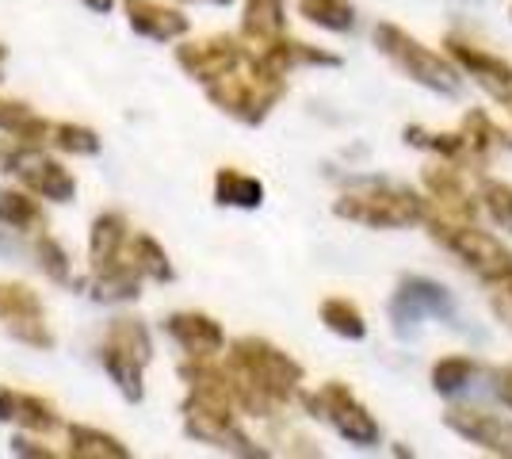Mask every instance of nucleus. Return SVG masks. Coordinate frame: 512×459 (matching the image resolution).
I'll return each mask as SVG.
<instances>
[{
    "label": "nucleus",
    "instance_id": "39448f33",
    "mask_svg": "<svg viewBox=\"0 0 512 459\" xmlns=\"http://www.w3.org/2000/svg\"><path fill=\"white\" fill-rule=\"evenodd\" d=\"M153 360V337L150 326L142 318H115L107 326L104 341H100V364L111 375V383L127 402H142L146 398V368Z\"/></svg>",
    "mask_w": 512,
    "mask_h": 459
},
{
    "label": "nucleus",
    "instance_id": "72a5a7b5",
    "mask_svg": "<svg viewBox=\"0 0 512 459\" xmlns=\"http://www.w3.org/2000/svg\"><path fill=\"white\" fill-rule=\"evenodd\" d=\"M12 452H16V456H35V459L54 456V452H50V448H43L39 440H27V437H16V440H12Z\"/></svg>",
    "mask_w": 512,
    "mask_h": 459
},
{
    "label": "nucleus",
    "instance_id": "473e14b6",
    "mask_svg": "<svg viewBox=\"0 0 512 459\" xmlns=\"http://www.w3.org/2000/svg\"><path fill=\"white\" fill-rule=\"evenodd\" d=\"M31 115H35V111L27 108V104H20V100H0V134H8V138H12V134L20 131Z\"/></svg>",
    "mask_w": 512,
    "mask_h": 459
},
{
    "label": "nucleus",
    "instance_id": "aec40b11",
    "mask_svg": "<svg viewBox=\"0 0 512 459\" xmlns=\"http://www.w3.org/2000/svg\"><path fill=\"white\" fill-rule=\"evenodd\" d=\"M287 27V8L283 0H245V12H241V35L253 46H264L279 39Z\"/></svg>",
    "mask_w": 512,
    "mask_h": 459
},
{
    "label": "nucleus",
    "instance_id": "f8f14e48",
    "mask_svg": "<svg viewBox=\"0 0 512 459\" xmlns=\"http://www.w3.org/2000/svg\"><path fill=\"white\" fill-rule=\"evenodd\" d=\"M425 188H428V211L436 215H448V219H463L474 222L478 215V199L467 192L463 184V169L451 165V161H432L425 169Z\"/></svg>",
    "mask_w": 512,
    "mask_h": 459
},
{
    "label": "nucleus",
    "instance_id": "4c0bfd02",
    "mask_svg": "<svg viewBox=\"0 0 512 459\" xmlns=\"http://www.w3.org/2000/svg\"><path fill=\"white\" fill-rule=\"evenodd\" d=\"M497 100H501V108L509 111V119H512V88L505 92V96H497Z\"/></svg>",
    "mask_w": 512,
    "mask_h": 459
},
{
    "label": "nucleus",
    "instance_id": "c85d7f7f",
    "mask_svg": "<svg viewBox=\"0 0 512 459\" xmlns=\"http://www.w3.org/2000/svg\"><path fill=\"white\" fill-rule=\"evenodd\" d=\"M478 207L493 219L497 230L512 234V184L505 180H493V176H482L478 180Z\"/></svg>",
    "mask_w": 512,
    "mask_h": 459
},
{
    "label": "nucleus",
    "instance_id": "a878e982",
    "mask_svg": "<svg viewBox=\"0 0 512 459\" xmlns=\"http://www.w3.org/2000/svg\"><path fill=\"white\" fill-rule=\"evenodd\" d=\"M321 322L329 333H337L344 341H363L367 337V318H363V310L352 299H341V295H333V299H325L321 303Z\"/></svg>",
    "mask_w": 512,
    "mask_h": 459
},
{
    "label": "nucleus",
    "instance_id": "1a4fd4ad",
    "mask_svg": "<svg viewBox=\"0 0 512 459\" xmlns=\"http://www.w3.org/2000/svg\"><path fill=\"white\" fill-rule=\"evenodd\" d=\"M425 318H444L455 322V299L444 284L425 280V276H406L398 291L390 295V322L398 333H409L413 326H421Z\"/></svg>",
    "mask_w": 512,
    "mask_h": 459
},
{
    "label": "nucleus",
    "instance_id": "20e7f679",
    "mask_svg": "<svg viewBox=\"0 0 512 459\" xmlns=\"http://www.w3.org/2000/svg\"><path fill=\"white\" fill-rule=\"evenodd\" d=\"M428 199L417 196L413 188L402 184H360V188H348L344 196H337L333 203V215L344 222H356L367 230H406L425 222Z\"/></svg>",
    "mask_w": 512,
    "mask_h": 459
},
{
    "label": "nucleus",
    "instance_id": "0eeeda50",
    "mask_svg": "<svg viewBox=\"0 0 512 459\" xmlns=\"http://www.w3.org/2000/svg\"><path fill=\"white\" fill-rule=\"evenodd\" d=\"M299 402L310 417L329 421V425H333L348 444H356V448H379L383 429H379L375 414L363 406L356 394H352L348 383L329 379V383H321L318 391H299Z\"/></svg>",
    "mask_w": 512,
    "mask_h": 459
},
{
    "label": "nucleus",
    "instance_id": "4be33fe9",
    "mask_svg": "<svg viewBox=\"0 0 512 459\" xmlns=\"http://www.w3.org/2000/svg\"><path fill=\"white\" fill-rule=\"evenodd\" d=\"M65 452L73 459H127L130 448L119 437H111L104 429H92V425H69L65 429Z\"/></svg>",
    "mask_w": 512,
    "mask_h": 459
},
{
    "label": "nucleus",
    "instance_id": "7c9ffc66",
    "mask_svg": "<svg viewBox=\"0 0 512 459\" xmlns=\"http://www.w3.org/2000/svg\"><path fill=\"white\" fill-rule=\"evenodd\" d=\"M474 375H478V364L470 356H444V360L432 364V391L459 394Z\"/></svg>",
    "mask_w": 512,
    "mask_h": 459
},
{
    "label": "nucleus",
    "instance_id": "9b49d317",
    "mask_svg": "<svg viewBox=\"0 0 512 459\" xmlns=\"http://www.w3.org/2000/svg\"><path fill=\"white\" fill-rule=\"evenodd\" d=\"M444 425L463 440H470V444H478L482 452L512 459V421H505V417L474 410V406H451L444 414Z\"/></svg>",
    "mask_w": 512,
    "mask_h": 459
},
{
    "label": "nucleus",
    "instance_id": "4468645a",
    "mask_svg": "<svg viewBox=\"0 0 512 459\" xmlns=\"http://www.w3.org/2000/svg\"><path fill=\"white\" fill-rule=\"evenodd\" d=\"M444 46H448V58L455 62V69L467 73V77H474L486 92L505 96V92L512 88V66L505 62V58H497V54L467 43V39H459V35H448V43Z\"/></svg>",
    "mask_w": 512,
    "mask_h": 459
},
{
    "label": "nucleus",
    "instance_id": "f3484780",
    "mask_svg": "<svg viewBox=\"0 0 512 459\" xmlns=\"http://www.w3.org/2000/svg\"><path fill=\"white\" fill-rule=\"evenodd\" d=\"M0 421H16L31 433H54L62 425L58 410L39 398V394L27 391H12V387H0Z\"/></svg>",
    "mask_w": 512,
    "mask_h": 459
},
{
    "label": "nucleus",
    "instance_id": "9d476101",
    "mask_svg": "<svg viewBox=\"0 0 512 459\" xmlns=\"http://www.w3.org/2000/svg\"><path fill=\"white\" fill-rule=\"evenodd\" d=\"M249 54V46L237 35H211V39H195V43L176 46V66L184 69L192 81L207 85L214 77H222L226 69H234Z\"/></svg>",
    "mask_w": 512,
    "mask_h": 459
},
{
    "label": "nucleus",
    "instance_id": "7ed1b4c3",
    "mask_svg": "<svg viewBox=\"0 0 512 459\" xmlns=\"http://www.w3.org/2000/svg\"><path fill=\"white\" fill-rule=\"evenodd\" d=\"M425 226L428 238L440 249H448L467 272H474L490 291L512 299V249L501 245V238L478 230L474 222L448 219V215H436V211H425Z\"/></svg>",
    "mask_w": 512,
    "mask_h": 459
},
{
    "label": "nucleus",
    "instance_id": "ea45409f",
    "mask_svg": "<svg viewBox=\"0 0 512 459\" xmlns=\"http://www.w3.org/2000/svg\"><path fill=\"white\" fill-rule=\"evenodd\" d=\"M4 54H8V50H4V46H0V66H4Z\"/></svg>",
    "mask_w": 512,
    "mask_h": 459
},
{
    "label": "nucleus",
    "instance_id": "a211bd4d",
    "mask_svg": "<svg viewBox=\"0 0 512 459\" xmlns=\"http://www.w3.org/2000/svg\"><path fill=\"white\" fill-rule=\"evenodd\" d=\"M127 238H130L127 215L104 211L100 219L92 222V234H88V261H92V268H104V264L115 261V257L123 253Z\"/></svg>",
    "mask_w": 512,
    "mask_h": 459
},
{
    "label": "nucleus",
    "instance_id": "423d86ee",
    "mask_svg": "<svg viewBox=\"0 0 512 459\" xmlns=\"http://www.w3.org/2000/svg\"><path fill=\"white\" fill-rule=\"evenodd\" d=\"M375 46L406 73L409 81H417L428 92H440V96H459L463 92V73L455 69V62L436 54L417 35L402 31L398 23H375Z\"/></svg>",
    "mask_w": 512,
    "mask_h": 459
},
{
    "label": "nucleus",
    "instance_id": "f257e3e1",
    "mask_svg": "<svg viewBox=\"0 0 512 459\" xmlns=\"http://www.w3.org/2000/svg\"><path fill=\"white\" fill-rule=\"evenodd\" d=\"M226 372L234 383L237 410L249 417H276V410L299 398L306 383L299 360L264 337H237L226 352Z\"/></svg>",
    "mask_w": 512,
    "mask_h": 459
},
{
    "label": "nucleus",
    "instance_id": "c9c22d12",
    "mask_svg": "<svg viewBox=\"0 0 512 459\" xmlns=\"http://www.w3.org/2000/svg\"><path fill=\"white\" fill-rule=\"evenodd\" d=\"M493 310H497V318H505V326L512 329V299L509 295H497V291H493Z\"/></svg>",
    "mask_w": 512,
    "mask_h": 459
},
{
    "label": "nucleus",
    "instance_id": "b1692460",
    "mask_svg": "<svg viewBox=\"0 0 512 459\" xmlns=\"http://www.w3.org/2000/svg\"><path fill=\"white\" fill-rule=\"evenodd\" d=\"M0 226L4 230H16V234H31V230H43V207L39 196H31L27 188H8L0 192Z\"/></svg>",
    "mask_w": 512,
    "mask_h": 459
},
{
    "label": "nucleus",
    "instance_id": "c756f323",
    "mask_svg": "<svg viewBox=\"0 0 512 459\" xmlns=\"http://www.w3.org/2000/svg\"><path fill=\"white\" fill-rule=\"evenodd\" d=\"M31 253H35V261L43 268L46 276L54 280V284H69V276H73V264H69V249H65L62 241L54 238V234H46L39 230V238L31 245Z\"/></svg>",
    "mask_w": 512,
    "mask_h": 459
},
{
    "label": "nucleus",
    "instance_id": "f03ea898",
    "mask_svg": "<svg viewBox=\"0 0 512 459\" xmlns=\"http://www.w3.org/2000/svg\"><path fill=\"white\" fill-rule=\"evenodd\" d=\"M203 88H207V100L222 115H230V119L245 123V127H260L272 115V108L283 100L287 77L276 73V69H268L256 58V50H249L234 69H226L222 77L207 81Z\"/></svg>",
    "mask_w": 512,
    "mask_h": 459
},
{
    "label": "nucleus",
    "instance_id": "6ab92c4d",
    "mask_svg": "<svg viewBox=\"0 0 512 459\" xmlns=\"http://www.w3.org/2000/svg\"><path fill=\"white\" fill-rule=\"evenodd\" d=\"M459 134H463V142H467L470 165H486V157H490L493 150H512L509 131H501L486 111H467Z\"/></svg>",
    "mask_w": 512,
    "mask_h": 459
},
{
    "label": "nucleus",
    "instance_id": "2f4dec72",
    "mask_svg": "<svg viewBox=\"0 0 512 459\" xmlns=\"http://www.w3.org/2000/svg\"><path fill=\"white\" fill-rule=\"evenodd\" d=\"M50 142L62 153H77V157L100 153V134L81 127V123H54V127H50Z\"/></svg>",
    "mask_w": 512,
    "mask_h": 459
},
{
    "label": "nucleus",
    "instance_id": "bb28decb",
    "mask_svg": "<svg viewBox=\"0 0 512 459\" xmlns=\"http://www.w3.org/2000/svg\"><path fill=\"white\" fill-rule=\"evenodd\" d=\"M35 318H46V306L35 287L0 284V322L16 326V322H35Z\"/></svg>",
    "mask_w": 512,
    "mask_h": 459
},
{
    "label": "nucleus",
    "instance_id": "f704fd0d",
    "mask_svg": "<svg viewBox=\"0 0 512 459\" xmlns=\"http://www.w3.org/2000/svg\"><path fill=\"white\" fill-rule=\"evenodd\" d=\"M497 394H501V402L512 410V368H501V372H497Z\"/></svg>",
    "mask_w": 512,
    "mask_h": 459
},
{
    "label": "nucleus",
    "instance_id": "cd10ccee",
    "mask_svg": "<svg viewBox=\"0 0 512 459\" xmlns=\"http://www.w3.org/2000/svg\"><path fill=\"white\" fill-rule=\"evenodd\" d=\"M299 12L325 31H352L356 27V4L352 0H299Z\"/></svg>",
    "mask_w": 512,
    "mask_h": 459
},
{
    "label": "nucleus",
    "instance_id": "dca6fc26",
    "mask_svg": "<svg viewBox=\"0 0 512 459\" xmlns=\"http://www.w3.org/2000/svg\"><path fill=\"white\" fill-rule=\"evenodd\" d=\"M256 58H260L268 69L283 73V77L302 66H329V69L341 66L337 54H329V50H321V46L302 43V39H291V35H279V39H272V43H264L260 50H256Z\"/></svg>",
    "mask_w": 512,
    "mask_h": 459
},
{
    "label": "nucleus",
    "instance_id": "5701e85b",
    "mask_svg": "<svg viewBox=\"0 0 512 459\" xmlns=\"http://www.w3.org/2000/svg\"><path fill=\"white\" fill-rule=\"evenodd\" d=\"M214 203L222 207H241V211H256L264 203V184L256 176L241 173V169H218L214 173Z\"/></svg>",
    "mask_w": 512,
    "mask_h": 459
},
{
    "label": "nucleus",
    "instance_id": "ddd939ff",
    "mask_svg": "<svg viewBox=\"0 0 512 459\" xmlns=\"http://www.w3.org/2000/svg\"><path fill=\"white\" fill-rule=\"evenodd\" d=\"M165 333L180 349L188 352V360H211L226 349V333L203 310H176L165 318Z\"/></svg>",
    "mask_w": 512,
    "mask_h": 459
},
{
    "label": "nucleus",
    "instance_id": "2eb2a0df",
    "mask_svg": "<svg viewBox=\"0 0 512 459\" xmlns=\"http://www.w3.org/2000/svg\"><path fill=\"white\" fill-rule=\"evenodd\" d=\"M123 12H127L130 27H134L142 39H153V43L184 39V35H188V27H192L180 8L157 4V0H123Z\"/></svg>",
    "mask_w": 512,
    "mask_h": 459
},
{
    "label": "nucleus",
    "instance_id": "e433bc0d",
    "mask_svg": "<svg viewBox=\"0 0 512 459\" xmlns=\"http://www.w3.org/2000/svg\"><path fill=\"white\" fill-rule=\"evenodd\" d=\"M85 4L92 12H111V8H115V0H85Z\"/></svg>",
    "mask_w": 512,
    "mask_h": 459
},
{
    "label": "nucleus",
    "instance_id": "412c9836",
    "mask_svg": "<svg viewBox=\"0 0 512 459\" xmlns=\"http://www.w3.org/2000/svg\"><path fill=\"white\" fill-rule=\"evenodd\" d=\"M123 257L134 264V272L142 276V280H153V284H169L172 276V264H169V253L161 249V241L150 238V234H130L127 245H123Z\"/></svg>",
    "mask_w": 512,
    "mask_h": 459
},
{
    "label": "nucleus",
    "instance_id": "6e6552de",
    "mask_svg": "<svg viewBox=\"0 0 512 459\" xmlns=\"http://www.w3.org/2000/svg\"><path fill=\"white\" fill-rule=\"evenodd\" d=\"M4 169L20 180L31 196L50 199V203H73L77 196V180L65 169L62 161L46 157L43 150H31V146H16V150H4Z\"/></svg>",
    "mask_w": 512,
    "mask_h": 459
},
{
    "label": "nucleus",
    "instance_id": "393cba45",
    "mask_svg": "<svg viewBox=\"0 0 512 459\" xmlns=\"http://www.w3.org/2000/svg\"><path fill=\"white\" fill-rule=\"evenodd\" d=\"M409 146H417V150H428L436 153L440 161H451V165H467L470 153H467V142H463V134L459 131H425V127H406L402 131Z\"/></svg>",
    "mask_w": 512,
    "mask_h": 459
},
{
    "label": "nucleus",
    "instance_id": "58836bf2",
    "mask_svg": "<svg viewBox=\"0 0 512 459\" xmlns=\"http://www.w3.org/2000/svg\"><path fill=\"white\" fill-rule=\"evenodd\" d=\"M184 4H195V0H184ZM199 4H218V8H226V4H234V0H199Z\"/></svg>",
    "mask_w": 512,
    "mask_h": 459
}]
</instances>
